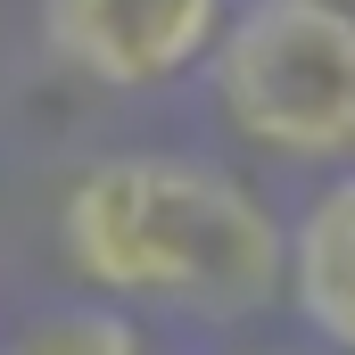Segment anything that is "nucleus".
I'll return each instance as SVG.
<instances>
[{
  "label": "nucleus",
  "instance_id": "1",
  "mask_svg": "<svg viewBox=\"0 0 355 355\" xmlns=\"http://www.w3.org/2000/svg\"><path fill=\"white\" fill-rule=\"evenodd\" d=\"M58 265L124 314L248 331L281 306L289 215L198 149H107L58 190Z\"/></svg>",
  "mask_w": 355,
  "mask_h": 355
},
{
  "label": "nucleus",
  "instance_id": "2",
  "mask_svg": "<svg viewBox=\"0 0 355 355\" xmlns=\"http://www.w3.org/2000/svg\"><path fill=\"white\" fill-rule=\"evenodd\" d=\"M215 116L272 166H355V8L240 0L207 50Z\"/></svg>",
  "mask_w": 355,
  "mask_h": 355
},
{
  "label": "nucleus",
  "instance_id": "3",
  "mask_svg": "<svg viewBox=\"0 0 355 355\" xmlns=\"http://www.w3.org/2000/svg\"><path fill=\"white\" fill-rule=\"evenodd\" d=\"M42 42L67 75L99 91H157L207 67L232 0H33Z\"/></svg>",
  "mask_w": 355,
  "mask_h": 355
},
{
  "label": "nucleus",
  "instance_id": "4",
  "mask_svg": "<svg viewBox=\"0 0 355 355\" xmlns=\"http://www.w3.org/2000/svg\"><path fill=\"white\" fill-rule=\"evenodd\" d=\"M281 306L331 355H355V174H331L289 215V281Z\"/></svg>",
  "mask_w": 355,
  "mask_h": 355
},
{
  "label": "nucleus",
  "instance_id": "5",
  "mask_svg": "<svg viewBox=\"0 0 355 355\" xmlns=\"http://www.w3.org/2000/svg\"><path fill=\"white\" fill-rule=\"evenodd\" d=\"M0 355H149V339H141V314L91 297V306H50V314L17 322V339Z\"/></svg>",
  "mask_w": 355,
  "mask_h": 355
},
{
  "label": "nucleus",
  "instance_id": "6",
  "mask_svg": "<svg viewBox=\"0 0 355 355\" xmlns=\"http://www.w3.org/2000/svg\"><path fill=\"white\" fill-rule=\"evenodd\" d=\"M223 355H289V347H223Z\"/></svg>",
  "mask_w": 355,
  "mask_h": 355
}]
</instances>
